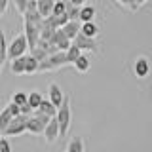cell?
Segmentation results:
<instances>
[{"instance_id":"16","label":"cell","mask_w":152,"mask_h":152,"mask_svg":"<svg viewBox=\"0 0 152 152\" xmlns=\"http://www.w3.org/2000/svg\"><path fill=\"white\" fill-rule=\"evenodd\" d=\"M55 2L57 0H38V12L44 17L51 15V13H53V8H55Z\"/></svg>"},{"instance_id":"8","label":"cell","mask_w":152,"mask_h":152,"mask_svg":"<svg viewBox=\"0 0 152 152\" xmlns=\"http://www.w3.org/2000/svg\"><path fill=\"white\" fill-rule=\"evenodd\" d=\"M57 137H61V127H59V120H57V116H53L50 122H48L46 129H44V139L46 142H55Z\"/></svg>"},{"instance_id":"21","label":"cell","mask_w":152,"mask_h":152,"mask_svg":"<svg viewBox=\"0 0 152 152\" xmlns=\"http://www.w3.org/2000/svg\"><path fill=\"white\" fill-rule=\"evenodd\" d=\"M80 31H82L86 36H91V38H97V34H99V27L95 25L93 21H84Z\"/></svg>"},{"instance_id":"31","label":"cell","mask_w":152,"mask_h":152,"mask_svg":"<svg viewBox=\"0 0 152 152\" xmlns=\"http://www.w3.org/2000/svg\"><path fill=\"white\" fill-rule=\"evenodd\" d=\"M8 6H10V0H0V12L2 13H6Z\"/></svg>"},{"instance_id":"24","label":"cell","mask_w":152,"mask_h":152,"mask_svg":"<svg viewBox=\"0 0 152 152\" xmlns=\"http://www.w3.org/2000/svg\"><path fill=\"white\" fill-rule=\"evenodd\" d=\"M80 8L82 6H76L70 0H66V15L70 19H80Z\"/></svg>"},{"instance_id":"14","label":"cell","mask_w":152,"mask_h":152,"mask_svg":"<svg viewBox=\"0 0 152 152\" xmlns=\"http://www.w3.org/2000/svg\"><path fill=\"white\" fill-rule=\"evenodd\" d=\"M72 66H74L76 70H78V72H88L89 66H91V59H89V55L84 51V53L74 61V65H72Z\"/></svg>"},{"instance_id":"25","label":"cell","mask_w":152,"mask_h":152,"mask_svg":"<svg viewBox=\"0 0 152 152\" xmlns=\"http://www.w3.org/2000/svg\"><path fill=\"white\" fill-rule=\"evenodd\" d=\"M0 57H2L4 61L8 59V42H6V34H4V31H0Z\"/></svg>"},{"instance_id":"26","label":"cell","mask_w":152,"mask_h":152,"mask_svg":"<svg viewBox=\"0 0 152 152\" xmlns=\"http://www.w3.org/2000/svg\"><path fill=\"white\" fill-rule=\"evenodd\" d=\"M116 4H118V6H122V8H127L129 12H137V10L141 8L135 0H116Z\"/></svg>"},{"instance_id":"22","label":"cell","mask_w":152,"mask_h":152,"mask_svg":"<svg viewBox=\"0 0 152 152\" xmlns=\"http://www.w3.org/2000/svg\"><path fill=\"white\" fill-rule=\"evenodd\" d=\"M42 101H44V97H42V93L38 91V89H32V91L28 93V103H31V107L34 108V110H36L38 107H40V103H42Z\"/></svg>"},{"instance_id":"29","label":"cell","mask_w":152,"mask_h":152,"mask_svg":"<svg viewBox=\"0 0 152 152\" xmlns=\"http://www.w3.org/2000/svg\"><path fill=\"white\" fill-rule=\"evenodd\" d=\"M10 150H12V146H10L6 135H0V152H10Z\"/></svg>"},{"instance_id":"11","label":"cell","mask_w":152,"mask_h":152,"mask_svg":"<svg viewBox=\"0 0 152 152\" xmlns=\"http://www.w3.org/2000/svg\"><path fill=\"white\" fill-rule=\"evenodd\" d=\"M51 42H53V44L59 48V50H69L70 44H72V40H70V38L65 34L63 28H57L55 34H53V38H51Z\"/></svg>"},{"instance_id":"1","label":"cell","mask_w":152,"mask_h":152,"mask_svg":"<svg viewBox=\"0 0 152 152\" xmlns=\"http://www.w3.org/2000/svg\"><path fill=\"white\" fill-rule=\"evenodd\" d=\"M70 65L69 55H66V50H59L55 53L48 55L44 61H40V72H50V70H57L61 66Z\"/></svg>"},{"instance_id":"3","label":"cell","mask_w":152,"mask_h":152,"mask_svg":"<svg viewBox=\"0 0 152 152\" xmlns=\"http://www.w3.org/2000/svg\"><path fill=\"white\" fill-rule=\"evenodd\" d=\"M28 50H31V46H28L27 34L21 32V34L13 36V40L8 44V59L12 61V59H15V57H21V55H25Z\"/></svg>"},{"instance_id":"7","label":"cell","mask_w":152,"mask_h":152,"mask_svg":"<svg viewBox=\"0 0 152 152\" xmlns=\"http://www.w3.org/2000/svg\"><path fill=\"white\" fill-rule=\"evenodd\" d=\"M74 44L80 48L82 51H93V53H97L99 51V46H97V42H95V38H91V36H86L82 31L76 34V38H74Z\"/></svg>"},{"instance_id":"32","label":"cell","mask_w":152,"mask_h":152,"mask_svg":"<svg viewBox=\"0 0 152 152\" xmlns=\"http://www.w3.org/2000/svg\"><path fill=\"white\" fill-rule=\"evenodd\" d=\"M70 2L76 4V6H84V2H86V0H70Z\"/></svg>"},{"instance_id":"18","label":"cell","mask_w":152,"mask_h":152,"mask_svg":"<svg viewBox=\"0 0 152 152\" xmlns=\"http://www.w3.org/2000/svg\"><path fill=\"white\" fill-rule=\"evenodd\" d=\"M95 13H97V10H95V6H84L80 8V21H93L95 19Z\"/></svg>"},{"instance_id":"10","label":"cell","mask_w":152,"mask_h":152,"mask_svg":"<svg viewBox=\"0 0 152 152\" xmlns=\"http://www.w3.org/2000/svg\"><path fill=\"white\" fill-rule=\"evenodd\" d=\"M48 93H50L51 103H53L57 108L63 104V101H65V93H63V89H61V86L57 84V82H51V84H50V88H48Z\"/></svg>"},{"instance_id":"9","label":"cell","mask_w":152,"mask_h":152,"mask_svg":"<svg viewBox=\"0 0 152 152\" xmlns=\"http://www.w3.org/2000/svg\"><path fill=\"white\" fill-rule=\"evenodd\" d=\"M133 72H135L137 78H146L150 72V61L146 59L145 55L137 57L135 61H133Z\"/></svg>"},{"instance_id":"4","label":"cell","mask_w":152,"mask_h":152,"mask_svg":"<svg viewBox=\"0 0 152 152\" xmlns=\"http://www.w3.org/2000/svg\"><path fill=\"white\" fill-rule=\"evenodd\" d=\"M57 120H59V127H61V137H65L69 133V127H70V120H72V112H70V101L65 97L63 104L59 107L57 110Z\"/></svg>"},{"instance_id":"17","label":"cell","mask_w":152,"mask_h":152,"mask_svg":"<svg viewBox=\"0 0 152 152\" xmlns=\"http://www.w3.org/2000/svg\"><path fill=\"white\" fill-rule=\"evenodd\" d=\"M36 110L44 112V114H48V116H57V110H59V108H57L55 104L51 103V99H44V101L40 103V107H38Z\"/></svg>"},{"instance_id":"33","label":"cell","mask_w":152,"mask_h":152,"mask_svg":"<svg viewBox=\"0 0 152 152\" xmlns=\"http://www.w3.org/2000/svg\"><path fill=\"white\" fill-rule=\"evenodd\" d=\"M135 2H137V4H139V6H142V4H145V2H146V0H135Z\"/></svg>"},{"instance_id":"2","label":"cell","mask_w":152,"mask_h":152,"mask_svg":"<svg viewBox=\"0 0 152 152\" xmlns=\"http://www.w3.org/2000/svg\"><path fill=\"white\" fill-rule=\"evenodd\" d=\"M51 118L53 116H48V114L40 112V110H34L27 120V131L32 133V135H44V129H46L48 122H50Z\"/></svg>"},{"instance_id":"30","label":"cell","mask_w":152,"mask_h":152,"mask_svg":"<svg viewBox=\"0 0 152 152\" xmlns=\"http://www.w3.org/2000/svg\"><path fill=\"white\" fill-rule=\"evenodd\" d=\"M32 112H34V108L31 107V103H25V104H21V114H27V116H31Z\"/></svg>"},{"instance_id":"19","label":"cell","mask_w":152,"mask_h":152,"mask_svg":"<svg viewBox=\"0 0 152 152\" xmlns=\"http://www.w3.org/2000/svg\"><path fill=\"white\" fill-rule=\"evenodd\" d=\"M66 152H84V141L82 137H72V139L69 141V145L65 146Z\"/></svg>"},{"instance_id":"15","label":"cell","mask_w":152,"mask_h":152,"mask_svg":"<svg viewBox=\"0 0 152 152\" xmlns=\"http://www.w3.org/2000/svg\"><path fill=\"white\" fill-rule=\"evenodd\" d=\"M40 72V59L34 55H27V66H25V74H34Z\"/></svg>"},{"instance_id":"23","label":"cell","mask_w":152,"mask_h":152,"mask_svg":"<svg viewBox=\"0 0 152 152\" xmlns=\"http://www.w3.org/2000/svg\"><path fill=\"white\" fill-rule=\"evenodd\" d=\"M82 53H84V51H82V50H80V48L76 46L74 42H72V44H70V48L66 50V55H69V61H70V65H74V61L78 59V57L82 55Z\"/></svg>"},{"instance_id":"27","label":"cell","mask_w":152,"mask_h":152,"mask_svg":"<svg viewBox=\"0 0 152 152\" xmlns=\"http://www.w3.org/2000/svg\"><path fill=\"white\" fill-rule=\"evenodd\" d=\"M12 101H15L17 104H25V103H28V93L27 91H15L12 95Z\"/></svg>"},{"instance_id":"12","label":"cell","mask_w":152,"mask_h":152,"mask_svg":"<svg viewBox=\"0 0 152 152\" xmlns=\"http://www.w3.org/2000/svg\"><path fill=\"white\" fill-rule=\"evenodd\" d=\"M25 66H27V53L21 55V57L12 59V63H10V70H12L13 74H25Z\"/></svg>"},{"instance_id":"20","label":"cell","mask_w":152,"mask_h":152,"mask_svg":"<svg viewBox=\"0 0 152 152\" xmlns=\"http://www.w3.org/2000/svg\"><path fill=\"white\" fill-rule=\"evenodd\" d=\"M12 118H13V114L10 112V108H8V107H4L2 110H0V135H2L4 129L8 127V124L12 122Z\"/></svg>"},{"instance_id":"34","label":"cell","mask_w":152,"mask_h":152,"mask_svg":"<svg viewBox=\"0 0 152 152\" xmlns=\"http://www.w3.org/2000/svg\"><path fill=\"white\" fill-rule=\"evenodd\" d=\"M0 17H2V12H0Z\"/></svg>"},{"instance_id":"13","label":"cell","mask_w":152,"mask_h":152,"mask_svg":"<svg viewBox=\"0 0 152 152\" xmlns=\"http://www.w3.org/2000/svg\"><path fill=\"white\" fill-rule=\"evenodd\" d=\"M78 21H80V19H70V21L66 23L65 27H61V28L65 31V34L69 36L70 40H74V38H76V34L80 32V28H82V25H80Z\"/></svg>"},{"instance_id":"28","label":"cell","mask_w":152,"mask_h":152,"mask_svg":"<svg viewBox=\"0 0 152 152\" xmlns=\"http://www.w3.org/2000/svg\"><path fill=\"white\" fill-rule=\"evenodd\" d=\"M13 2H15V8H17V12L23 15V13L27 12V8H28V2H31V0H13Z\"/></svg>"},{"instance_id":"5","label":"cell","mask_w":152,"mask_h":152,"mask_svg":"<svg viewBox=\"0 0 152 152\" xmlns=\"http://www.w3.org/2000/svg\"><path fill=\"white\" fill-rule=\"evenodd\" d=\"M27 120H28L27 114H19V116H13V118H12V122L8 124V127L4 129L2 135H6V137H13V135H21V133H25V131H27Z\"/></svg>"},{"instance_id":"6","label":"cell","mask_w":152,"mask_h":152,"mask_svg":"<svg viewBox=\"0 0 152 152\" xmlns=\"http://www.w3.org/2000/svg\"><path fill=\"white\" fill-rule=\"evenodd\" d=\"M23 31H25V34H27V40H28V46H31V50H32V48H36L38 42H40L42 28L38 27V25H34V23L25 21V19H23Z\"/></svg>"}]
</instances>
